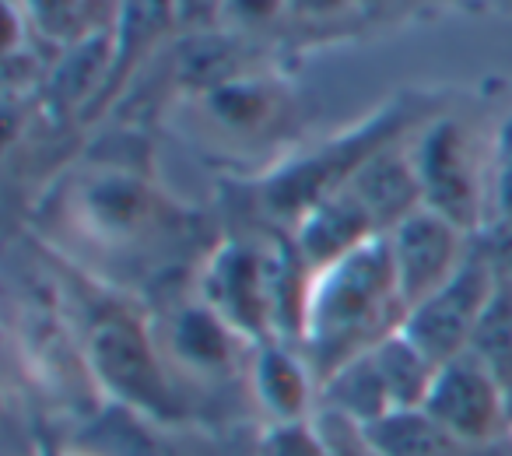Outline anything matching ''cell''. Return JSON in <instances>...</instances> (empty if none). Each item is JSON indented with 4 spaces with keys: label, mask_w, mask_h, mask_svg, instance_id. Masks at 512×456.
<instances>
[{
    "label": "cell",
    "mask_w": 512,
    "mask_h": 456,
    "mask_svg": "<svg viewBox=\"0 0 512 456\" xmlns=\"http://www.w3.org/2000/svg\"><path fill=\"white\" fill-rule=\"evenodd\" d=\"M404 320L407 306L393 274L390 243L379 236L313 274L299 348L323 386L344 365L400 334Z\"/></svg>",
    "instance_id": "1"
},
{
    "label": "cell",
    "mask_w": 512,
    "mask_h": 456,
    "mask_svg": "<svg viewBox=\"0 0 512 456\" xmlns=\"http://www.w3.org/2000/svg\"><path fill=\"white\" fill-rule=\"evenodd\" d=\"M78 344L106 404L169 428H200L165 365L155 327L127 302L88 309Z\"/></svg>",
    "instance_id": "2"
},
{
    "label": "cell",
    "mask_w": 512,
    "mask_h": 456,
    "mask_svg": "<svg viewBox=\"0 0 512 456\" xmlns=\"http://www.w3.org/2000/svg\"><path fill=\"white\" fill-rule=\"evenodd\" d=\"M155 337H158V348H162L165 365H169L183 400L190 404L197 425H200L197 400L221 397V393H232V390H242L249 397L246 379H249L253 344L239 330L228 327L200 295L193 302L172 306L162 327H155Z\"/></svg>",
    "instance_id": "3"
},
{
    "label": "cell",
    "mask_w": 512,
    "mask_h": 456,
    "mask_svg": "<svg viewBox=\"0 0 512 456\" xmlns=\"http://www.w3.org/2000/svg\"><path fill=\"white\" fill-rule=\"evenodd\" d=\"M425 207L474 236L491 211V148L481 158L467 123L442 116L418 130L411 144Z\"/></svg>",
    "instance_id": "4"
},
{
    "label": "cell",
    "mask_w": 512,
    "mask_h": 456,
    "mask_svg": "<svg viewBox=\"0 0 512 456\" xmlns=\"http://www.w3.org/2000/svg\"><path fill=\"white\" fill-rule=\"evenodd\" d=\"M200 299L249 344L278 341L274 271L267 243H246V239L221 243L200 274Z\"/></svg>",
    "instance_id": "5"
},
{
    "label": "cell",
    "mask_w": 512,
    "mask_h": 456,
    "mask_svg": "<svg viewBox=\"0 0 512 456\" xmlns=\"http://www.w3.org/2000/svg\"><path fill=\"white\" fill-rule=\"evenodd\" d=\"M498 274H502V267L488 253H470L467 264L456 271V278L446 288H439L432 299H425L407 313L400 334L421 355L432 358L439 369L453 358L467 355L477 323L495 295Z\"/></svg>",
    "instance_id": "6"
},
{
    "label": "cell",
    "mask_w": 512,
    "mask_h": 456,
    "mask_svg": "<svg viewBox=\"0 0 512 456\" xmlns=\"http://www.w3.org/2000/svg\"><path fill=\"white\" fill-rule=\"evenodd\" d=\"M421 411L456 442L477 453L512 446V411L495 379L474 355H460L435 372Z\"/></svg>",
    "instance_id": "7"
},
{
    "label": "cell",
    "mask_w": 512,
    "mask_h": 456,
    "mask_svg": "<svg viewBox=\"0 0 512 456\" xmlns=\"http://www.w3.org/2000/svg\"><path fill=\"white\" fill-rule=\"evenodd\" d=\"M467 239L470 236L463 228H456L453 221L428 211V207L414 211L411 218H404L386 236L393 274H397V288L407 313L425 299H432L439 288H446L456 278V271L474 253Z\"/></svg>",
    "instance_id": "8"
},
{
    "label": "cell",
    "mask_w": 512,
    "mask_h": 456,
    "mask_svg": "<svg viewBox=\"0 0 512 456\" xmlns=\"http://www.w3.org/2000/svg\"><path fill=\"white\" fill-rule=\"evenodd\" d=\"M246 390L249 414L260 428L302 425V421H313L320 411V379L299 344H253Z\"/></svg>",
    "instance_id": "9"
},
{
    "label": "cell",
    "mask_w": 512,
    "mask_h": 456,
    "mask_svg": "<svg viewBox=\"0 0 512 456\" xmlns=\"http://www.w3.org/2000/svg\"><path fill=\"white\" fill-rule=\"evenodd\" d=\"M78 221L102 246H130L148 239L165 221V204L134 172H95L74 200Z\"/></svg>",
    "instance_id": "10"
},
{
    "label": "cell",
    "mask_w": 512,
    "mask_h": 456,
    "mask_svg": "<svg viewBox=\"0 0 512 456\" xmlns=\"http://www.w3.org/2000/svg\"><path fill=\"white\" fill-rule=\"evenodd\" d=\"M344 190L362 204V211L372 218L379 236H390L400 221L411 218L414 211L425 207L411 144H404V141H393V144H386V148H379L376 155L344 183Z\"/></svg>",
    "instance_id": "11"
},
{
    "label": "cell",
    "mask_w": 512,
    "mask_h": 456,
    "mask_svg": "<svg viewBox=\"0 0 512 456\" xmlns=\"http://www.w3.org/2000/svg\"><path fill=\"white\" fill-rule=\"evenodd\" d=\"M379 239L372 218L362 211L355 197L348 190H334L330 197L316 200L299 221H295L292 243L302 253L309 271H323V267L337 264L341 257L355 253L358 246Z\"/></svg>",
    "instance_id": "12"
},
{
    "label": "cell",
    "mask_w": 512,
    "mask_h": 456,
    "mask_svg": "<svg viewBox=\"0 0 512 456\" xmlns=\"http://www.w3.org/2000/svg\"><path fill=\"white\" fill-rule=\"evenodd\" d=\"M172 25H176L172 0H120L116 4V18L109 22V29H113V71H109V81L92 113H102L116 99V92L127 85L137 64L162 43V36H169Z\"/></svg>",
    "instance_id": "13"
},
{
    "label": "cell",
    "mask_w": 512,
    "mask_h": 456,
    "mask_svg": "<svg viewBox=\"0 0 512 456\" xmlns=\"http://www.w3.org/2000/svg\"><path fill=\"white\" fill-rule=\"evenodd\" d=\"M204 95V113L211 116L218 127L228 134H264L278 113L285 109V92L264 78H232L221 85L207 88Z\"/></svg>",
    "instance_id": "14"
},
{
    "label": "cell",
    "mask_w": 512,
    "mask_h": 456,
    "mask_svg": "<svg viewBox=\"0 0 512 456\" xmlns=\"http://www.w3.org/2000/svg\"><path fill=\"white\" fill-rule=\"evenodd\" d=\"M320 407L341 414V418L355 421L362 428H372L383 418H390L393 404H390V393H386L383 376L376 369L372 351L365 358H358V362L344 365L341 372H334L320 386Z\"/></svg>",
    "instance_id": "15"
},
{
    "label": "cell",
    "mask_w": 512,
    "mask_h": 456,
    "mask_svg": "<svg viewBox=\"0 0 512 456\" xmlns=\"http://www.w3.org/2000/svg\"><path fill=\"white\" fill-rule=\"evenodd\" d=\"M467 355L484 365V372L498 383L512 411V267H502L498 274L495 295L477 323Z\"/></svg>",
    "instance_id": "16"
},
{
    "label": "cell",
    "mask_w": 512,
    "mask_h": 456,
    "mask_svg": "<svg viewBox=\"0 0 512 456\" xmlns=\"http://www.w3.org/2000/svg\"><path fill=\"white\" fill-rule=\"evenodd\" d=\"M376 369L386 383V393H390L393 414L400 411H421L428 400V390L435 383V372L439 365L428 355H421L404 334H393L390 341H383L376 351Z\"/></svg>",
    "instance_id": "17"
},
{
    "label": "cell",
    "mask_w": 512,
    "mask_h": 456,
    "mask_svg": "<svg viewBox=\"0 0 512 456\" xmlns=\"http://www.w3.org/2000/svg\"><path fill=\"white\" fill-rule=\"evenodd\" d=\"M491 218L512 225V113L498 123L491 141Z\"/></svg>",
    "instance_id": "18"
},
{
    "label": "cell",
    "mask_w": 512,
    "mask_h": 456,
    "mask_svg": "<svg viewBox=\"0 0 512 456\" xmlns=\"http://www.w3.org/2000/svg\"><path fill=\"white\" fill-rule=\"evenodd\" d=\"M260 456H334L313 421L260 428Z\"/></svg>",
    "instance_id": "19"
},
{
    "label": "cell",
    "mask_w": 512,
    "mask_h": 456,
    "mask_svg": "<svg viewBox=\"0 0 512 456\" xmlns=\"http://www.w3.org/2000/svg\"><path fill=\"white\" fill-rule=\"evenodd\" d=\"M22 8H25V22H32L39 32L67 39V36H74V29L81 25L85 0H22Z\"/></svg>",
    "instance_id": "20"
},
{
    "label": "cell",
    "mask_w": 512,
    "mask_h": 456,
    "mask_svg": "<svg viewBox=\"0 0 512 456\" xmlns=\"http://www.w3.org/2000/svg\"><path fill=\"white\" fill-rule=\"evenodd\" d=\"M285 11V0H225V11H221V25H232V29H256V25H267Z\"/></svg>",
    "instance_id": "21"
},
{
    "label": "cell",
    "mask_w": 512,
    "mask_h": 456,
    "mask_svg": "<svg viewBox=\"0 0 512 456\" xmlns=\"http://www.w3.org/2000/svg\"><path fill=\"white\" fill-rule=\"evenodd\" d=\"M176 4V25L179 29H214L221 25V11H225V0H172Z\"/></svg>",
    "instance_id": "22"
},
{
    "label": "cell",
    "mask_w": 512,
    "mask_h": 456,
    "mask_svg": "<svg viewBox=\"0 0 512 456\" xmlns=\"http://www.w3.org/2000/svg\"><path fill=\"white\" fill-rule=\"evenodd\" d=\"M221 456H260V425H239L221 435Z\"/></svg>",
    "instance_id": "23"
},
{
    "label": "cell",
    "mask_w": 512,
    "mask_h": 456,
    "mask_svg": "<svg viewBox=\"0 0 512 456\" xmlns=\"http://www.w3.org/2000/svg\"><path fill=\"white\" fill-rule=\"evenodd\" d=\"M351 0H285V11L295 18H330L337 15V11L348 8Z\"/></svg>",
    "instance_id": "24"
},
{
    "label": "cell",
    "mask_w": 512,
    "mask_h": 456,
    "mask_svg": "<svg viewBox=\"0 0 512 456\" xmlns=\"http://www.w3.org/2000/svg\"><path fill=\"white\" fill-rule=\"evenodd\" d=\"M32 453L36 456H99L95 449H88L85 442L53 439V435H36V439H32Z\"/></svg>",
    "instance_id": "25"
},
{
    "label": "cell",
    "mask_w": 512,
    "mask_h": 456,
    "mask_svg": "<svg viewBox=\"0 0 512 456\" xmlns=\"http://www.w3.org/2000/svg\"><path fill=\"white\" fill-rule=\"evenodd\" d=\"M8 456H15V453H11V449H8ZM22 456H36V453H32V442H29V449H25Z\"/></svg>",
    "instance_id": "26"
}]
</instances>
